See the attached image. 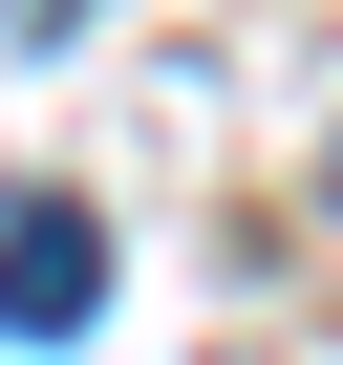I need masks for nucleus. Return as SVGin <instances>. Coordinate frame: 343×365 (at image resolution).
<instances>
[{"label":"nucleus","instance_id":"3","mask_svg":"<svg viewBox=\"0 0 343 365\" xmlns=\"http://www.w3.org/2000/svg\"><path fill=\"white\" fill-rule=\"evenodd\" d=\"M322 194H343V150H322Z\"/></svg>","mask_w":343,"mask_h":365},{"label":"nucleus","instance_id":"2","mask_svg":"<svg viewBox=\"0 0 343 365\" xmlns=\"http://www.w3.org/2000/svg\"><path fill=\"white\" fill-rule=\"evenodd\" d=\"M0 22H65V0H0Z\"/></svg>","mask_w":343,"mask_h":365},{"label":"nucleus","instance_id":"1","mask_svg":"<svg viewBox=\"0 0 343 365\" xmlns=\"http://www.w3.org/2000/svg\"><path fill=\"white\" fill-rule=\"evenodd\" d=\"M86 301H107V237H86V215H0V322H22V344H65Z\"/></svg>","mask_w":343,"mask_h":365}]
</instances>
